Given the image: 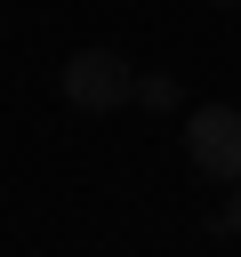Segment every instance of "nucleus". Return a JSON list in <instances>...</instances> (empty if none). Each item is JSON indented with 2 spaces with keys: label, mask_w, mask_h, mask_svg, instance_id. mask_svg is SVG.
I'll return each mask as SVG.
<instances>
[{
  "label": "nucleus",
  "mask_w": 241,
  "mask_h": 257,
  "mask_svg": "<svg viewBox=\"0 0 241 257\" xmlns=\"http://www.w3.org/2000/svg\"><path fill=\"white\" fill-rule=\"evenodd\" d=\"M56 88H64L72 112H120V104L137 96V72H129V56H112V48H72L64 72H56Z\"/></svg>",
  "instance_id": "1"
},
{
  "label": "nucleus",
  "mask_w": 241,
  "mask_h": 257,
  "mask_svg": "<svg viewBox=\"0 0 241 257\" xmlns=\"http://www.w3.org/2000/svg\"><path fill=\"white\" fill-rule=\"evenodd\" d=\"M185 153H193L201 177L233 185V177H241V104H193V120H185Z\"/></svg>",
  "instance_id": "2"
},
{
  "label": "nucleus",
  "mask_w": 241,
  "mask_h": 257,
  "mask_svg": "<svg viewBox=\"0 0 241 257\" xmlns=\"http://www.w3.org/2000/svg\"><path fill=\"white\" fill-rule=\"evenodd\" d=\"M137 104L169 112V104H177V80H169V72H137Z\"/></svg>",
  "instance_id": "3"
},
{
  "label": "nucleus",
  "mask_w": 241,
  "mask_h": 257,
  "mask_svg": "<svg viewBox=\"0 0 241 257\" xmlns=\"http://www.w3.org/2000/svg\"><path fill=\"white\" fill-rule=\"evenodd\" d=\"M225 233H241V177H233V201H225Z\"/></svg>",
  "instance_id": "4"
},
{
  "label": "nucleus",
  "mask_w": 241,
  "mask_h": 257,
  "mask_svg": "<svg viewBox=\"0 0 241 257\" xmlns=\"http://www.w3.org/2000/svg\"><path fill=\"white\" fill-rule=\"evenodd\" d=\"M209 8H241V0H209Z\"/></svg>",
  "instance_id": "5"
}]
</instances>
